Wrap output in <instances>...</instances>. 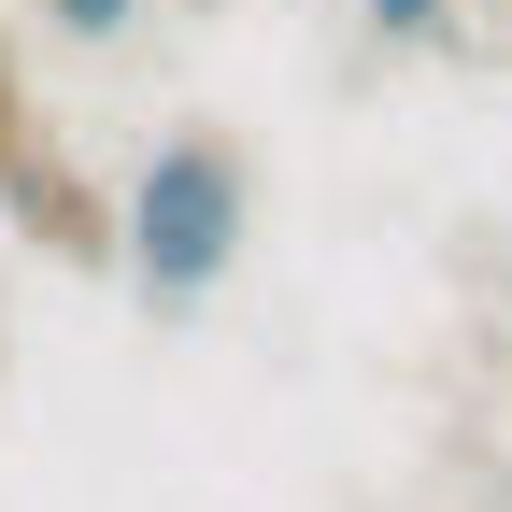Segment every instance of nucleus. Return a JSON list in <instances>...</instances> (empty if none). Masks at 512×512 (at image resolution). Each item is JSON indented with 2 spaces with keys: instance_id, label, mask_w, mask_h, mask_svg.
<instances>
[{
  "instance_id": "7ed1b4c3",
  "label": "nucleus",
  "mask_w": 512,
  "mask_h": 512,
  "mask_svg": "<svg viewBox=\"0 0 512 512\" xmlns=\"http://www.w3.org/2000/svg\"><path fill=\"white\" fill-rule=\"evenodd\" d=\"M128 15H143V0H43V29H72V43H114Z\"/></svg>"
},
{
  "instance_id": "f257e3e1",
  "label": "nucleus",
  "mask_w": 512,
  "mask_h": 512,
  "mask_svg": "<svg viewBox=\"0 0 512 512\" xmlns=\"http://www.w3.org/2000/svg\"><path fill=\"white\" fill-rule=\"evenodd\" d=\"M256 242V157L228 128H171V143L128 171V214H114V256L157 313H200Z\"/></svg>"
},
{
  "instance_id": "f03ea898",
  "label": "nucleus",
  "mask_w": 512,
  "mask_h": 512,
  "mask_svg": "<svg viewBox=\"0 0 512 512\" xmlns=\"http://www.w3.org/2000/svg\"><path fill=\"white\" fill-rule=\"evenodd\" d=\"M456 29V0H370V43H441Z\"/></svg>"
}]
</instances>
